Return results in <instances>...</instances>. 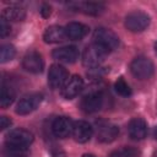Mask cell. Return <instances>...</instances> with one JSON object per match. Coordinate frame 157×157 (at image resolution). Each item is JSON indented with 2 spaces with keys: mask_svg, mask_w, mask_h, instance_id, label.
Here are the masks:
<instances>
[{
  "mask_svg": "<svg viewBox=\"0 0 157 157\" xmlns=\"http://www.w3.org/2000/svg\"><path fill=\"white\" fill-rule=\"evenodd\" d=\"M33 134L26 129H13L6 135V146L11 153L20 155L33 142Z\"/></svg>",
  "mask_w": 157,
  "mask_h": 157,
  "instance_id": "cell-1",
  "label": "cell"
},
{
  "mask_svg": "<svg viewBox=\"0 0 157 157\" xmlns=\"http://www.w3.org/2000/svg\"><path fill=\"white\" fill-rule=\"evenodd\" d=\"M93 43L108 54L119 45V38L112 29L101 27L93 32Z\"/></svg>",
  "mask_w": 157,
  "mask_h": 157,
  "instance_id": "cell-2",
  "label": "cell"
},
{
  "mask_svg": "<svg viewBox=\"0 0 157 157\" xmlns=\"http://www.w3.org/2000/svg\"><path fill=\"white\" fill-rule=\"evenodd\" d=\"M130 71L134 75V77L139 80H147L150 78L155 72V65L153 63L146 58V56H137L135 58L130 64Z\"/></svg>",
  "mask_w": 157,
  "mask_h": 157,
  "instance_id": "cell-3",
  "label": "cell"
},
{
  "mask_svg": "<svg viewBox=\"0 0 157 157\" xmlns=\"http://www.w3.org/2000/svg\"><path fill=\"white\" fill-rule=\"evenodd\" d=\"M124 25L130 32H142L150 25V16L144 11L136 10L126 15Z\"/></svg>",
  "mask_w": 157,
  "mask_h": 157,
  "instance_id": "cell-4",
  "label": "cell"
},
{
  "mask_svg": "<svg viewBox=\"0 0 157 157\" xmlns=\"http://www.w3.org/2000/svg\"><path fill=\"white\" fill-rule=\"evenodd\" d=\"M105 55H107V53L103 49H101L98 45L92 43L91 45L86 47V49L83 50L82 63L86 67L94 69V67H98L101 65V63L103 61Z\"/></svg>",
  "mask_w": 157,
  "mask_h": 157,
  "instance_id": "cell-5",
  "label": "cell"
},
{
  "mask_svg": "<svg viewBox=\"0 0 157 157\" xmlns=\"http://www.w3.org/2000/svg\"><path fill=\"white\" fill-rule=\"evenodd\" d=\"M43 101V94L42 93H32L26 97H23L16 105V113L20 115H27L36 110L39 104Z\"/></svg>",
  "mask_w": 157,
  "mask_h": 157,
  "instance_id": "cell-6",
  "label": "cell"
},
{
  "mask_svg": "<svg viewBox=\"0 0 157 157\" xmlns=\"http://www.w3.org/2000/svg\"><path fill=\"white\" fill-rule=\"evenodd\" d=\"M22 66L31 74H40L44 69V60L38 52H28L22 59Z\"/></svg>",
  "mask_w": 157,
  "mask_h": 157,
  "instance_id": "cell-7",
  "label": "cell"
},
{
  "mask_svg": "<svg viewBox=\"0 0 157 157\" xmlns=\"http://www.w3.org/2000/svg\"><path fill=\"white\" fill-rule=\"evenodd\" d=\"M67 76H69V74L64 66H61L59 64H53L48 72V83L54 90L60 88L67 81Z\"/></svg>",
  "mask_w": 157,
  "mask_h": 157,
  "instance_id": "cell-8",
  "label": "cell"
},
{
  "mask_svg": "<svg viewBox=\"0 0 157 157\" xmlns=\"http://www.w3.org/2000/svg\"><path fill=\"white\" fill-rule=\"evenodd\" d=\"M102 105H103V94L99 91H94L86 94L80 103L81 109L88 114L98 112L102 108Z\"/></svg>",
  "mask_w": 157,
  "mask_h": 157,
  "instance_id": "cell-9",
  "label": "cell"
},
{
  "mask_svg": "<svg viewBox=\"0 0 157 157\" xmlns=\"http://www.w3.org/2000/svg\"><path fill=\"white\" fill-rule=\"evenodd\" d=\"M74 123L69 117H58L52 124V131L55 137L65 139L72 135Z\"/></svg>",
  "mask_w": 157,
  "mask_h": 157,
  "instance_id": "cell-10",
  "label": "cell"
},
{
  "mask_svg": "<svg viewBox=\"0 0 157 157\" xmlns=\"http://www.w3.org/2000/svg\"><path fill=\"white\" fill-rule=\"evenodd\" d=\"M82 88H83L82 77L78 75H72L70 78H67L65 85L61 87V96L65 99H72L81 92Z\"/></svg>",
  "mask_w": 157,
  "mask_h": 157,
  "instance_id": "cell-11",
  "label": "cell"
},
{
  "mask_svg": "<svg viewBox=\"0 0 157 157\" xmlns=\"http://www.w3.org/2000/svg\"><path fill=\"white\" fill-rule=\"evenodd\" d=\"M92 135H93V128L91 126L90 123H87L85 120H77L74 123L72 136L76 142L85 144V142L90 141Z\"/></svg>",
  "mask_w": 157,
  "mask_h": 157,
  "instance_id": "cell-12",
  "label": "cell"
},
{
  "mask_svg": "<svg viewBox=\"0 0 157 157\" xmlns=\"http://www.w3.org/2000/svg\"><path fill=\"white\" fill-rule=\"evenodd\" d=\"M80 52L75 45H66V47H60L53 50L52 56L54 59H56L58 61L61 63H66V64H71L75 63L78 59Z\"/></svg>",
  "mask_w": 157,
  "mask_h": 157,
  "instance_id": "cell-13",
  "label": "cell"
},
{
  "mask_svg": "<svg viewBox=\"0 0 157 157\" xmlns=\"http://www.w3.org/2000/svg\"><path fill=\"white\" fill-rule=\"evenodd\" d=\"M119 135V128L112 123H99L97 128V140L103 144L114 141Z\"/></svg>",
  "mask_w": 157,
  "mask_h": 157,
  "instance_id": "cell-14",
  "label": "cell"
},
{
  "mask_svg": "<svg viewBox=\"0 0 157 157\" xmlns=\"http://www.w3.org/2000/svg\"><path fill=\"white\" fill-rule=\"evenodd\" d=\"M147 131V123L142 118H132L128 124V132L132 140H144Z\"/></svg>",
  "mask_w": 157,
  "mask_h": 157,
  "instance_id": "cell-15",
  "label": "cell"
},
{
  "mask_svg": "<svg viewBox=\"0 0 157 157\" xmlns=\"http://www.w3.org/2000/svg\"><path fill=\"white\" fill-rule=\"evenodd\" d=\"M88 27L81 22H70L65 26L66 38L70 40H81L88 33Z\"/></svg>",
  "mask_w": 157,
  "mask_h": 157,
  "instance_id": "cell-16",
  "label": "cell"
},
{
  "mask_svg": "<svg viewBox=\"0 0 157 157\" xmlns=\"http://www.w3.org/2000/svg\"><path fill=\"white\" fill-rule=\"evenodd\" d=\"M66 38V33H65V27L54 25L50 26L45 29L44 34H43V39L45 43H60L63 40H65Z\"/></svg>",
  "mask_w": 157,
  "mask_h": 157,
  "instance_id": "cell-17",
  "label": "cell"
},
{
  "mask_svg": "<svg viewBox=\"0 0 157 157\" xmlns=\"http://www.w3.org/2000/svg\"><path fill=\"white\" fill-rule=\"evenodd\" d=\"M76 9L86 15H92L97 16L101 15L104 10V5L102 2H94V1H82V2H76L75 4Z\"/></svg>",
  "mask_w": 157,
  "mask_h": 157,
  "instance_id": "cell-18",
  "label": "cell"
},
{
  "mask_svg": "<svg viewBox=\"0 0 157 157\" xmlns=\"http://www.w3.org/2000/svg\"><path fill=\"white\" fill-rule=\"evenodd\" d=\"M2 17L6 21H22L26 17V11L23 7L17 5H11L10 7H6L2 10Z\"/></svg>",
  "mask_w": 157,
  "mask_h": 157,
  "instance_id": "cell-19",
  "label": "cell"
},
{
  "mask_svg": "<svg viewBox=\"0 0 157 157\" xmlns=\"http://www.w3.org/2000/svg\"><path fill=\"white\" fill-rule=\"evenodd\" d=\"M15 101V92L12 88H10L6 85H1V92H0V105L1 108H7L11 105Z\"/></svg>",
  "mask_w": 157,
  "mask_h": 157,
  "instance_id": "cell-20",
  "label": "cell"
},
{
  "mask_svg": "<svg viewBox=\"0 0 157 157\" xmlns=\"http://www.w3.org/2000/svg\"><path fill=\"white\" fill-rule=\"evenodd\" d=\"M114 90H115V92L119 94V96H121V97H129V96H131V88H130V86H129V83L123 78V77H119L117 81H115V83H114Z\"/></svg>",
  "mask_w": 157,
  "mask_h": 157,
  "instance_id": "cell-21",
  "label": "cell"
},
{
  "mask_svg": "<svg viewBox=\"0 0 157 157\" xmlns=\"http://www.w3.org/2000/svg\"><path fill=\"white\" fill-rule=\"evenodd\" d=\"M140 155V151L135 147H121L118 150H114L109 157H137Z\"/></svg>",
  "mask_w": 157,
  "mask_h": 157,
  "instance_id": "cell-22",
  "label": "cell"
},
{
  "mask_svg": "<svg viewBox=\"0 0 157 157\" xmlns=\"http://www.w3.org/2000/svg\"><path fill=\"white\" fill-rule=\"evenodd\" d=\"M16 55V49L12 44H4L0 49V61L1 63H6L10 61L15 58Z\"/></svg>",
  "mask_w": 157,
  "mask_h": 157,
  "instance_id": "cell-23",
  "label": "cell"
},
{
  "mask_svg": "<svg viewBox=\"0 0 157 157\" xmlns=\"http://www.w3.org/2000/svg\"><path fill=\"white\" fill-rule=\"evenodd\" d=\"M11 31V27H10V22L6 21L4 17H1L0 20V37L1 38H5Z\"/></svg>",
  "mask_w": 157,
  "mask_h": 157,
  "instance_id": "cell-24",
  "label": "cell"
},
{
  "mask_svg": "<svg viewBox=\"0 0 157 157\" xmlns=\"http://www.w3.org/2000/svg\"><path fill=\"white\" fill-rule=\"evenodd\" d=\"M40 15L44 17V18H47V17H49L50 16V13H52V7L48 5V4H43L42 6H40Z\"/></svg>",
  "mask_w": 157,
  "mask_h": 157,
  "instance_id": "cell-25",
  "label": "cell"
},
{
  "mask_svg": "<svg viewBox=\"0 0 157 157\" xmlns=\"http://www.w3.org/2000/svg\"><path fill=\"white\" fill-rule=\"evenodd\" d=\"M11 119L10 118H7V117H1L0 118V129L1 130H5L6 128H10V125H11Z\"/></svg>",
  "mask_w": 157,
  "mask_h": 157,
  "instance_id": "cell-26",
  "label": "cell"
},
{
  "mask_svg": "<svg viewBox=\"0 0 157 157\" xmlns=\"http://www.w3.org/2000/svg\"><path fill=\"white\" fill-rule=\"evenodd\" d=\"M82 157H97V156L91 155V153H85V155H82Z\"/></svg>",
  "mask_w": 157,
  "mask_h": 157,
  "instance_id": "cell-27",
  "label": "cell"
},
{
  "mask_svg": "<svg viewBox=\"0 0 157 157\" xmlns=\"http://www.w3.org/2000/svg\"><path fill=\"white\" fill-rule=\"evenodd\" d=\"M153 137H155V139L157 140V126H156V128L153 129Z\"/></svg>",
  "mask_w": 157,
  "mask_h": 157,
  "instance_id": "cell-28",
  "label": "cell"
},
{
  "mask_svg": "<svg viewBox=\"0 0 157 157\" xmlns=\"http://www.w3.org/2000/svg\"><path fill=\"white\" fill-rule=\"evenodd\" d=\"M155 52H156V54H157V42L155 43Z\"/></svg>",
  "mask_w": 157,
  "mask_h": 157,
  "instance_id": "cell-29",
  "label": "cell"
}]
</instances>
